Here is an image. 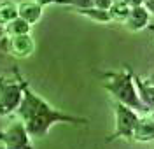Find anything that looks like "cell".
I'll return each instance as SVG.
<instances>
[{
  "mask_svg": "<svg viewBox=\"0 0 154 149\" xmlns=\"http://www.w3.org/2000/svg\"><path fill=\"white\" fill-rule=\"evenodd\" d=\"M18 114L23 119V125H25L30 137H44L48 133V130L58 121L88 123V119L84 118H74V116L58 112L49 104H46L38 95H35L26 84L23 88V102L18 109Z\"/></svg>",
  "mask_w": 154,
  "mask_h": 149,
  "instance_id": "1",
  "label": "cell"
},
{
  "mask_svg": "<svg viewBox=\"0 0 154 149\" xmlns=\"http://www.w3.org/2000/svg\"><path fill=\"white\" fill-rule=\"evenodd\" d=\"M105 88L114 95L116 98L119 100V104H123L126 107L133 110H147L144 107V104L138 98V91H137V86H135V81L126 74H114L112 79L105 84Z\"/></svg>",
  "mask_w": 154,
  "mask_h": 149,
  "instance_id": "2",
  "label": "cell"
},
{
  "mask_svg": "<svg viewBox=\"0 0 154 149\" xmlns=\"http://www.w3.org/2000/svg\"><path fill=\"white\" fill-rule=\"evenodd\" d=\"M23 88L25 82L16 84V82H7L0 86V114L5 116L19 109L23 102Z\"/></svg>",
  "mask_w": 154,
  "mask_h": 149,
  "instance_id": "3",
  "label": "cell"
},
{
  "mask_svg": "<svg viewBox=\"0 0 154 149\" xmlns=\"http://www.w3.org/2000/svg\"><path fill=\"white\" fill-rule=\"evenodd\" d=\"M4 149H32L30 147V135L23 123L12 125L5 133L0 135Z\"/></svg>",
  "mask_w": 154,
  "mask_h": 149,
  "instance_id": "4",
  "label": "cell"
},
{
  "mask_svg": "<svg viewBox=\"0 0 154 149\" xmlns=\"http://www.w3.org/2000/svg\"><path fill=\"white\" fill-rule=\"evenodd\" d=\"M116 116H117V130H116V133L110 139H117V137H121V135H126V137L133 135L135 128H137V123H138V119H140L137 116V112H135L133 109L123 105V104H117Z\"/></svg>",
  "mask_w": 154,
  "mask_h": 149,
  "instance_id": "5",
  "label": "cell"
},
{
  "mask_svg": "<svg viewBox=\"0 0 154 149\" xmlns=\"http://www.w3.org/2000/svg\"><path fill=\"white\" fill-rule=\"evenodd\" d=\"M7 44H9V53L16 58H26L30 56L33 49H35V44L32 37L28 35H16V37H9L7 39Z\"/></svg>",
  "mask_w": 154,
  "mask_h": 149,
  "instance_id": "6",
  "label": "cell"
},
{
  "mask_svg": "<svg viewBox=\"0 0 154 149\" xmlns=\"http://www.w3.org/2000/svg\"><path fill=\"white\" fill-rule=\"evenodd\" d=\"M42 16V7L37 2H21L18 4V18H21L23 21H26L28 25L37 23Z\"/></svg>",
  "mask_w": 154,
  "mask_h": 149,
  "instance_id": "7",
  "label": "cell"
},
{
  "mask_svg": "<svg viewBox=\"0 0 154 149\" xmlns=\"http://www.w3.org/2000/svg\"><path fill=\"white\" fill-rule=\"evenodd\" d=\"M149 23V12L145 9L144 5H140V7H133V9L130 11V14H128V18H126V26L130 30H142Z\"/></svg>",
  "mask_w": 154,
  "mask_h": 149,
  "instance_id": "8",
  "label": "cell"
},
{
  "mask_svg": "<svg viewBox=\"0 0 154 149\" xmlns=\"http://www.w3.org/2000/svg\"><path fill=\"white\" fill-rule=\"evenodd\" d=\"M135 86H137V91H138V98L144 104V107L147 110L154 109V84L149 82L145 79H135Z\"/></svg>",
  "mask_w": 154,
  "mask_h": 149,
  "instance_id": "9",
  "label": "cell"
},
{
  "mask_svg": "<svg viewBox=\"0 0 154 149\" xmlns=\"http://www.w3.org/2000/svg\"><path fill=\"white\" fill-rule=\"evenodd\" d=\"M133 135H135L137 140H144V142L154 140V123H152V119H147V118L138 119Z\"/></svg>",
  "mask_w": 154,
  "mask_h": 149,
  "instance_id": "10",
  "label": "cell"
},
{
  "mask_svg": "<svg viewBox=\"0 0 154 149\" xmlns=\"http://www.w3.org/2000/svg\"><path fill=\"white\" fill-rule=\"evenodd\" d=\"M16 18H18V5L12 2H2L0 4V25L7 26Z\"/></svg>",
  "mask_w": 154,
  "mask_h": 149,
  "instance_id": "11",
  "label": "cell"
},
{
  "mask_svg": "<svg viewBox=\"0 0 154 149\" xmlns=\"http://www.w3.org/2000/svg\"><path fill=\"white\" fill-rule=\"evenodd\" d=\"M32 25H28L26 21H23L21 18H16L14 21H11L5 26V32L9 37H16V35H28Z\"/></svg>",
  "mask_w": 154,
  "mask_h": 149,
  "instance_id": "12",
  "label": "cell"
},
{
  "mask_svg": "<svg viewBox=\"0 0 154 149\" xmlns=\"http://www.w3.org/2000/svg\"><path fill=\"white\" fill-rule=\"evenodd\" d=\"M56 4H70L75 5L77 9H91L93 0H56Z\"/></svg>",
  "mask_w": 154,
  "mask_h": 149,
  "instance_id": "13",
  "label": "cell"
},
{
  "mask_svg": "<svg viewBox=\"0 0 154 149\" xmlns=\"http://www.w3.org/2000/svg\"><path fill=\"white\" fill-rule=\"evenodd\" d=\"M112 5H114V0H93V7L103 12H109Z\"/></svg>",
  "mask_w": 154,
  "mask_h": 149,
  "instance_id": "14",
  "label": "cell"
},
{
  "mask_svg": "<svg viewBox=\"0 0 154 149\" xmlns=\"http://www.w3.org/2000/svg\"><path fill=\"white\" fill-rule=\"evenodd\" d=\"M142 5H144L147 11H151V12L154 14V0H144V4H142Z\"/></svg>",
  "mask_w": 154,
  "mask_h": 149,
  "instance_id": "15",
  "label": "cell"
},
{
  "mask_svg": "<svg viewBox=\"0 0 154 149\" xmlns=\"http://www.w3.org/2000/svg\"><path fill=\"white\" fill-rule=\"evenodd\" d=\"M40 7H44V5H49V4H53V2H56V0H35Z\"/></svg>",
  "mask_w": 154,
  "mask_h": 149,
  "instance_id": "16",
  "label": "cell"
},
{
  "mask_svg": "<svg viewBox=\"0 0 154 149\" xmlns=\"http://www.w3.org/2000/svg\"><path fill=\"white\" fill-rule=\"evenodd\" d=\"M151 119H152V123H154V109L151 110Z\"/></svg>",
  "mask_w": 154,
  "mask_h": 149,
  "instance_id": "17",
  "label": "cell"
},
{
  "mask_svg": "<svg viewBox=\"0 0 154 149\" xmlns=\"http://www.w3.org/2000/svg\"><path fill=\"white\" fill-rule=\"evenodd\" d=\"M151 30H152V32H154V26H151Z\"/></svg>",
  "mask_w": 154,
  "mask_h": 149,
  "instance_id": "18",
  "label": "cell"
}]
</instances>
